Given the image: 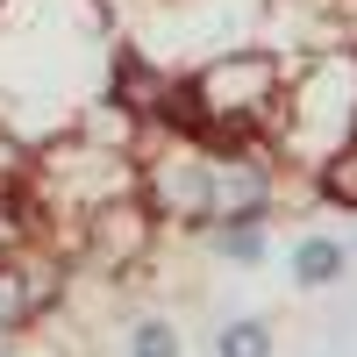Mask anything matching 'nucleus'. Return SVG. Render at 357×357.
Listing matches in <instances>:
<instances>
[{
	"label": "nucleus",
	"instance_id": "nucleus-1",
	"mask_svg": "<svg viewBox=\"0 0 357 357\" xmlns=\"http://www.w3.org/2000/svg\"><path fill=\"white\" fill-rule=\"evenodd\" d=\"M350 136H357V43H336L301 57V72H286L264 143L286 172H314Z\"/></svg>",
	"mask_w": 357,
	"mask_h": 357
},
{
	"label": "nucleus",
	"instance_id": "nucleus-2",
	"mask_svg": "<svg viewBox=\"0 0 357 357\" xmlns=\"http://www.w3.org/2000/svg\"><path fill=\"white\" fill-rule=\"evenodd\" d=\"M200 250L207 257H229V264H264L272 250V215H222V222H200Z\"/></svg>",
	"mask_w": 357,
	"mask_h": 357
},
{
	"label": "nucleus",
	"instance_id": "nucleus-3",
	"mask_svg": "<svg viewBox=\"0 0 357 357\" xmlns=\"http://www.w3.org/2000/svg\"><path fill=\"white\" fill-rule=\"evenodd\" d=\"M350 272V243H336V236H301L286 257V279L301 286V293H321V286H336Z\"/></svg>",
	"mask_w": 357,
	"mask_h": 357
},
{
	"label": "nucleus",
	"instance_id": "nucleus-4",
	"mask_svg": "<svg viewBox=\"0 0 357 357\" xmlns=\"http://www.w3.org/2000/svg\"><path fill=\"white\" fill-rule=\"evenodd\" d=\"M307 178H314V193L329 200V207H343V215H357V136L343 143V151H329V158H321V165H314Z\"/></svg>",
	"mask_w": 357,
	"mask_h": 357
},
{
	"label": "nucleus",
	"instance_id": "nucleus-5",
	"mask_svg": "<svg viewBox=\"0 0 357 357\" xmlns=\"http://www.w3.org/2000/svg\"><path fill=\"white\" fill-rule=\"evenodd\" d=\"M215 357H272V314H229L215 329Z\"/></svg>",
	"mask_w": 357,
	"mask_h": 357
},
{
	"label": "nucleus",
	"instance_id": "nucleus-6",
	"mask_svg": "<svg viewBox=\"0 0 357 357\" xmlns=\"http://www.w3.org/2000/svg\"><path fill=\"white\" fill-rule=\"evenodd\" d=\"M129 357H186L172 314H136V321H129Z\"/></svg>",
	"mask_w": 357,
	"mask_h": 357
},
{
	"label": "nucleus",
	"instance_id": "nucleus-7",
	"mask_svg": "<svg viewBox=\"0 0 357 357\" xmlns=\"http://www.w3.org/2000/svg\"><path fill=\"white\" fill-rule=\"evenodd\" d=\"M8 357H29V350H8Z\"/></svg>",
	"mask_w": 357,
	"mask_h": 357
}]
</instances>
